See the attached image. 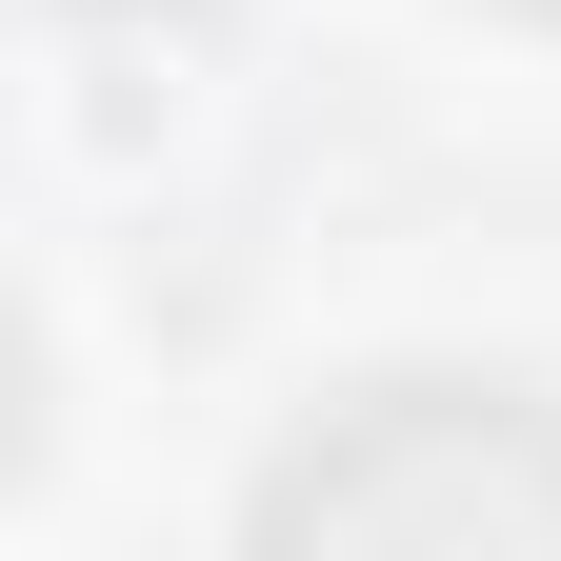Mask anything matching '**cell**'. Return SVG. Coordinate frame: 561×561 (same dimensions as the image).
Returning a JSON list of instances; mask_svg holds the SVG:
<instances>
[{
    "label": "cell",
    "mask_w": 561,
    "mask_h": 561,
    "mask_svg": "<svg viewBox=\"0 0 561 561\" xmlns=\"http://www.w3.org/2000/svg\"><path fill=\"white\" fill-rule=\"evenodd\" d=\"M261 561H561V401L522 381H362L261 461Z\"/></svg>",
    "instance_id": "obj_1"
},
{
    "label": "cell",
    "mask_w": 561,
    "mask_h": 561,
    "mask_svg": "<svg viewBox=\"0 0 561 561\" xmlns=\"http://www.w3.org/2000/svg\"><path fill=\"white\" fill-rule=\"evenodd\" d=\"M522 21H561V0H522Z\"/></svg>",
    "instance_id": "obj_2"
}]
</instances>
